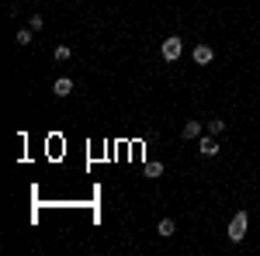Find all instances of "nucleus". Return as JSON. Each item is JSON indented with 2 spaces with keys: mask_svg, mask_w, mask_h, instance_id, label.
<instances>
[{
  "mask_svg": "<svg viewBox=\"0 0 260 256\" xmlns=\"http://www.w3.org/2000/svg\"><path fill=\"white\" fill-rule=\"evenodd\" d=\"M246 229H250V218H246V211H236V215H233V222H229V242H243Z\"/></svg>",
  "mask_w": 260,
  "mask_h": 256,
  "instance_id": "1",
  "label": "nucleus"
},
{
  "mask_svg": "<svg viewBox=\"0 0 260 256\" xmlns=\"http://www.w3.org/2000/svg\"><path fill=\"white\" fill-rule=\"evenodd\" d=\"M180 52H184V42H180L177 35H170V39H163V45H160V56H163L167 62L180 59Z\"/></svg>",
  "mask_w": 260,
  "mask_h": 256,
  "instance_id": "2",
  "label": "nucleus"
},
{
  "mask_svg": "<svg viewBox=\"0 0 260 256\" xmlns=\"http://www.w3.org/2000/svg\"><path fill=\"white\" fill-rule=\"evenodd\" d=\"M198 153H201V156H219V142H215V135H212V132L198 138Z\"/></svg>",
  "mask_w": 260,
  "mask_h": 256,
  "instance_id": "3",
  "label": "nucleus"
},
{
  "mask_svg": "<svg viewBox=\"0 0 260 256\" xmlns=\"http://www.w3.org/2000/svg\"><path fill=\"white\" fill-rule=\"evenodd\" d=\"M191 59L198 62V66H208V62L215 59V52H212V45H194V52H191Z\"/></svg>",
  "mask_w": 260,
  "mask_h": 256,
  "instance_id": "4",
  "label": "nucleus"
},
{
  "mask_svg": "<svg viewBox=\"0 0 260 256\" xmlns=\"http://www.w3.org/2000/svg\"><path fill=\"white\" fill-rule=\"evenodd\" d=\"M52 94H56V97H70V94H73V80L59 77L56 83H52Z\"/></svg>",
  "mask_w": 260,
  "mask_h": 256,
  "instance_id": "5",
  "label": "nucleus"
},
{
  "mask_svg": "<svg viewBox=\"0 0 260 256\" xmlns=\"http://www.w3.org/2000/svg\"><path fill=\"white\" fill-rule=\"evenodd\" d=\"M180 135H184V138H187V142H191V138H201V135H205V132H201V125H198V121H187V125L180 128Z\"/></svg>",
  "mask_w": 260,
  "mask_h": 256,
  "instance_id": "6",
  "label": "nucleus"
},
{
  "mask_svg": "<svg viewBox=\"0 0 260 256\" xmlns=\"http://www.w3.org/2000/svg\"><path fill=\"white\" fill-rule=\"evenodd\" d=\"M156 232H160L163 239H170L174 232H177V225H174V218H160V225H156Z\"/></svg>",
  "mask_w": 260,
  "mask_h": 256,
  "instance_id": "7",
  "label": "nucleus"
},
{
  "mask_svg": "<svg viewBox=\"0 0 260 256\" xmlns=\"http://www.w3.org/2000/svg\"><path fill=\"white\" fill-rule=\"evenodd\" d=\"M146 177H163V163H146Z\"/></svg>",
  "mask_w": 260,
  "mask_h": 256,
  "instance_id": "8",
  "label": "nucleus"
},
{
  "mask_svg": "<svg viewBox=\"0 0 260 256\" xmlns=\"http://www.w3.org/2000/svg\"><path fill=\"white\" fill-rule=\"evenodd\" d=\"M31 42V28H21L18 31V45H28Z\"/></svg>",
  "mask_w": 260,
  "mask_h": 256,
  "instance_id": "9",
  "label": "nucleus"
},
{
  "mask_svg": "<svg viewBox=\"0 0 260 256\" xmlns=\"http://www.w3.org/2000/svg\"><path fill=\"white\" fill-rule=\"evenodd\" d=\"M222 128H225V121H219V118H215V121H208V132H212V135H219Z\"/></svg>",
  "mask_w": 260,
  "mask_h": 256,
  "instance_id": "10",
  "label": "nucleus"
},
{
  "mask_svg": "<svg viewBox=\"0 0 260 256\" xmlns=\"http://www.w3.org/2000/svg\"><path fill=\"white\" fill-rule=\"evenodd\" d=\"M42 24H45V21H42V14H31V21H28V28H31V31H39Z\"/></svg>",
  "mask_w": 260,
  "mask_h": 256,
  "instance_id": "11",
  "label": "nucleus"
},
{
  "mask_svg": "<svg viewBox=\"0 0 260 256\" xmlns=\"http://www.w3.org/2000/svg\"><path fill=\"white\" fill-rule=\"evenodd\" d=\"M56 59H59V62L70 59V49H66V45H59V49H56Z\"/></svg>",
  "mask_w": 260,
  "mask_h": 256,
  "instance_id": "12",
  "label": "nucleus"
}]
</instances>
